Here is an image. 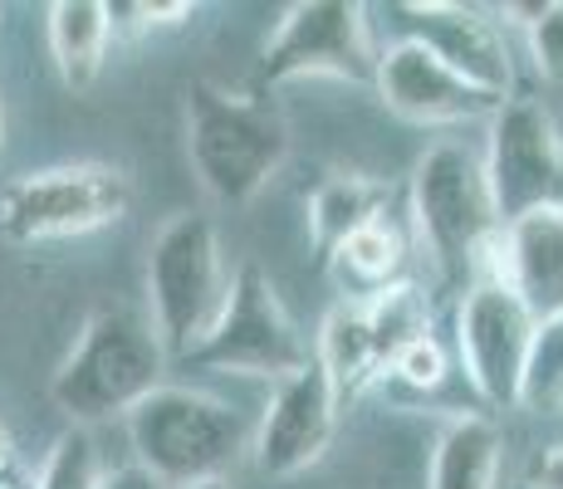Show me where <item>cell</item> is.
I'll return each instance as SVG.
<instances>
[{
  "mask_svg": "<svg viewBox=\"0 0 563 489\" xmlns=\"http://www.w3.org/2000/svg\"><path fill=\"white\" fill-rule=\"evenodd\" d=\"M187 157L206 196L251 205L289 157V123L265 93L197 79L187 89Z\"/></svg>",
  "mask_w": 563,
  "mask_h": 489,
  "instance_id": "cell-1",
  "label": "cell"
},
{
  "mask_svg": "<svg viewBox=\"0 0 563 489\" xmlns=\"http://www.w3.org/2000/svg\"><path fill=\"white\" fill-rule=\"evenodd\" d=\"M167 373V347H162L153 319H143L128 303H103L89 313L79 343L59 363L49 382V397L74 426L133 416L153 397Z\"/></svg>",
  "mask_w": 563,
  "mask_h": 489,
  "instance_id": "cell-2",
  "label": "cell"
},
{
  "mask_svg": "<svg viewBox=\"0 0 563 489\" xmlns=\"http://www.w3.org/2000/svg\"><path fill=\"white\" fill-rule=\"evenodd\" d=\"M411 225L417 241L441 269V279L465 289L485 275L495 235L505 231L495 211L485 157L465 143H437L411 167Z\"/></svg>",
  "mask_w": 563,
  "mask_h": 489,
  "instance_id": "cell-3",
  "label": "cell"
},
{
  "mask_svg": "<svg viewBox=\"0 0 563 489\" xmlns=\"http://www.w3.org/2000/svg\"><path fill=\"white\" fill-rule=\"evenodd\" d=\"M128 441L137 465L167 489L225 480V470L255 445L251 426L197 387H157L128 416Z\"/></svg>",
  "mask_w": 563,
  "mask_h": 489,
  "instance_id": "cell-4",
  "label": "cell"
},
{
  "mask_svg": "<svg viewBox=\"0 0 563 489\" xmlns=\"http://www.w3.org/2000/svg\"><path fill=\"white\" fill-rule=\"evenodd\" d=\"M225 299H231V285H225L211 215H172L147 249V303H153V329L167 357L187 363L225 313Z\"/></svg>",
  "mask_w": 563,
  "mask_h": 489,
  "instance_id": "cell-5",
  "label": "cell"
},
{
  "mask_svg": "<svg viewBox=\"0 0 563 489\" xmlns=\"http://www.w3.org/2000/svg\"><path fill=\"white\" fill-rule=\"evenodd\" d=\"M128 205H133V181L108 162H69V167L25 171V177L0 187V241H74V235L118 225Z\"/></svg>",
  "mask_w": 563,
  "mask_h": 489,
  "instance_id": "cell-6",
  "label": "cell"
},
{
  "mask_svg": "<svg viewBox=\"0 0 563 489\" xmlns=\"http://www.w3.org/2000/svg\"><path fill=\"white\" fill-rule=\"evenodd\" d=\"M313 363L305 333L295 329V319L285 313L269 275L245 259L231 279V299L225 313L216 319V329L206 333V343L187 357V367L201 373H235V377H269V382H285V377L305 373Z\"/></svg>",
  "mask_w": 563,
  "mask_h": 489,
  "instance_id": "cell-7",
  "label": "cell"
},
{
  "mask_svg": "<svg viewBox=\"0 0 563 489\" xmlns=\"http://www.w3.org/2000/svg\"><path fill=\"white\" fill-rule=\"evenodd\" d=\"M373 35H367V10L358 0H299L275 25L265 54H260V79L289 84V79H377Z\"/></svg>",
  "mask_w": 563,
  "mask_h": 489,
  "instance_id": "cell-8",
  "label": "cell"
},
{
  "mask_svg": "<svg viewBox=\"0 0 563 489\" xmlns=\"http://www.w3.org/2000/svg\"><path fill=\"white\" fill-rule=\"evenodd\" d=\"M539 319L505 279H475L456 303V357L475 397L495 411L519 407Z\"/></svg>",
  "mask_w": 563,
  "mask_h": 489,
  "instance_id": "cell-9",
  "label": "cell"
},
{
  "mask_svg": "<svg viewBox=\"0 0 563 489\" xmlns=\"http://www.w3.org/2000/svg\"><path fill=\"white\" fill-rule=\"evenodd\" d=\"M485 177H490L500 225H515L519 215L563 201V133L539 98H505L500 113L490 118Z\"/></svg>",
  "mask_w": 563,
  "mask_h": 489,
  "instance_id": "cell-10",
  "label": "cell"
},
{
  "mask_svg": "<svg viewBox=\"0 0 563 489\" xmlns=\"http://www.w3.org/2000/svg\"><path fill=\"white\" fill-rule=\"evenodd\" d=\"M373 89L387 103V113H397L402 123L417 127H461V123H481V118L490 123L505 103V98L461 79L451 64H441L417 40H397V45L383 49Z\"/></svg>",
  "mask_w": 563,
  "mask_h": 489,
  "instance_id": "cell-11",
  "label": "cell"
},
{
  "mask_svg": "<svg viewBox=\"0 0 563 489\" xmlns=\"http://www.w3.org/2000/svg\"><path fill=\"white\" fill-rule=\"evenodd\" d=\"M339 407L343 401L333 391L329 373L319 367V357L305 373L285 377L269 391V407L255 426V470L269 475V480H289V475H305L309 465H319L333 441V426H339Z\"/></svg>",
  "mask_w": 563,
  "mask_h": 489,
  "instance_id": "cell-12",
  "label": "cell"
},
{
  "mask_svg": "<svg viewBox=\"0 0 563 489\" xmlns=\"http://www.w3.org/2000/svg\"><path fill=\"white\" fill-rule=\"evenodd\" d=\"M402 25L411 30L407 40L427 45L441 64L471 79L475 89L495 93V98H515L510 84H515V64H510V49H505L500 30L495 20H485L481 10L471 5H451V0H402L397 5Z\"/></svg>",
  "mask_w": 563,
  "mask_h": 489,
  "instance_id": "cell-13",
  "label": "cell"
},
{
  "mask_svg": "<svg viewBox=\"0 0 563 489\" xmlns=\"http://www.w3.org/2000/svg\"><path fill=\"white\" fill-rule=\"evenodd\" d=\"M481 279H505L519 299L534 309V319H559L563 313V201L539 205L519 215L495 235L485 255Z\"/></svg>",
  "mask_w": 563,
  "mask_h": 489,
  "instance_id": "cell-14",
  "label": "cell"
},
{
  "mask_svg": "<svg viewBox=\"0 0 563 489\" xmlns=\"http://www.w3.org/2000/svg\"><path fill=\"white\" fill-rule=\"evenodd\" d=\"M108 40H113V25H108L103 0H54L49 5V54L69 93H89L99 84Z\"/></svg>",
  "mask_w": 563,
  "mask_h": 489,
  "instance_id": "cell-15",
  "label": "cell"
},
{
  "mask_svg": "<svg viewBox=\"0 0 563 489\" xmlns=\"http://www.w3.org/2000/svg\"><path fill=\"white\" fill-rule=\"evenodd\" d=\"M505 460V436L490 416H451L431 451V489H495Z\"/></svg>",
  "mask_w": 563,
  "mask_h": 489,
  "instance_id": "cell-16",
  "label": "cell"
},
{
  "mask_svg": "<svg viewBox=\"0 0 563 489\" xmlns=\"http://www.w3.org/2000/svg\"><path fill=\"white\" fill-rule=\"evenodd\" d=\"M313 357H319V367L329 373L339 401H353L373 377H383V357H377L373 323H367V303H358V299L333 303L319 329Z\"/></svg>",
  "mask_w": 563,
  "mask_h": 489,
  "instance_id": "cell-17",
  "label": "cell"
},
{
  "mask_svg": "<svg viewBox=\"0 0 563 489\" xmlns=\"http://www.w3.org/2000/svg\"><path fill=\"white\" fill-rule=\"evenodd\" d=\"M387 205H393V187L377 177H363V171H343V177H329L319 191L309 196V241L333 255L349 235H358L363 225L383 221Z\"/></svg>",
  "mask_w": 563,
  "mask_h": 489,
  "instance_id": "cell-18",
  "label": "cell"
},
{
  "mask_svg": "<svg viewBox=\"0 0 563 489\" xmlns=\"http://www.w3.org/2000/svg\"><path fill=\"white\" fill-rule=\"evenodd\" d=\"M367 303V323H373V338H377V357H383V373H393V363L407 353L411 343L431 338V303L427 293L407 279L397 285L377 289Z\"/></svg>",
  "mask_w": 563,
  "mask_h": 489,
  "instance_id": "cell-19",
  "label": "cell"
},
{
  "mask_svg": "<svg viewBox=\"0 0 563 489\" xmlns=\"http://www.w3.org/2000/svg\"><path fill=\"white\" fill-rule=\"evenodd\" d=\"M329 259L339 265L343 279H353V285L367 289V299H373L377 289L397 285L402 259H407V241H402V231L393 225V215H383V221L363 225L358 235H349V241L333 249Z\"/></svg>",
  "mask_w": 563,
  "mask_h": 489,
  "instance_id": "cell-20",
  "label": "cell"
},
{
  "mask_svg": "<svg viewBox=\"0 0 563 489\" xmlns=\"http://www.w3.org/2000/svg\"><path fill=\"white\" fill-rule=\"evenodd\" d=\"M519 407L525 411H563V313L539 323L534 347H529Z\"/></svg>",
  "mask_w": 563,
  "mask_h": 489,
  "instance_id": "cell-21",
  "label": "cell"
},
{
  "mask_svg": "<svg viewBox=\"0 0 563 489\" xmlns=\"http://www.w3.org/2000/svg\"><path fill=\"white\" fill-rule=\"evenodd\" d=\"M40 489H103V465L99 445L84 426H69L49 445L45 470H40Z\"/></svg>",
  "mask_w": 563,
  "mask_h": 489,
  "instance_id": "cell-22",
  "label": "cell"
},
{
  "mask_svg": "<svg viewBox=\"0 0 563 489\" xmlns=\"http://www.w3.org/2000/svg\"><path fill=\"white\" fill-rule=\"evenodd\" d=\"M191 10L197 5H187V0H172V5H162V0H108V25H113V40L133 45L157 25H181Z\"/></svg>",
  "mask_w": 563,
  "mask_h": 489,
  "instance_id": "cell-23",
  "label": "cell"
},
{
  "mask_svg": "<svg viewBox=\"0 0 563 489\" xmlns=\"http://www.w3.org/2000/svg\"><path fill=\"white\" fill-rule=\"evenodd\" d=\"M525 40H529V59H534L539 79L563 89V0H544V10L525 30Z\"/></svg>",
  "mask_w": 563,
  "mask_h": 489,
  "instance_id": "cell-24",
  "label": "cell"
},
{
  "mask_svg": "<svg viewBox=\"0 0 563 489\" xmlns=\"http://www.w3.org/2000/svg\"><path fill=\"white\" fill-rule=\"evenodd\" d=\"M393 377H397L402 387H411V391H431V387H441V377H446V347H441L437 338L411 343L407 353L393 363Z\"/></svg>",
  "mask_w": 563,
  "mask_h": 489,
  "instance_id": "cell-25",
  "label": "cell"
},
{
  "mask_svg": "<svg viewBox=\"0 0 563 489\" xmlns=\"http://www.w3.org/2000/svg\"><path fill=\"white\" fill-rule=\"evenodd\" d=\"M525 489H563V445H554V451H544V455H534Z\"/></svg>",
  "mask_w": 563,
  "mask_h": 489,
  "instance_id": "cell-26",
  "label": "cell"
},
{
  "mask_svg": "<svg viewBox=\"0 0 563 489\" xmlns=\"http://www.w3.org/2000/svg\"><path fill=\"white\" fill-rule=\"evenodd\" d=\"M103 489H167V485H162L157 480V475H147L143 470V465H118V470H108L103 475Z\"/></svg>",
  "mask_w": 563,
  "mask_h": 489,
  "instance_id": "cell-27",
  "label": "cell"
},
{
  "mask_svg": "<svg viewBox=\"0 0 563 489\" xmlns=\"http://www.w3.org/2000/svg\"><path fill=\"white\" fill-rule=\"evenodd\" d=\"M0 489H40V475L30 470V465H5V470H0Z\"/></svg>",
  "mask_w": 563,
  "mask_h": 489,
  "instance_id": "cell-28",
  "label": "cell"
},
{
  "mask_svg": "<svg viewBox=\"0 0 563 489\" xmlns=\"http://www.w3.org/2000/svg\"><path fill=\"white\" fill-rule=\"evenodd\" d=\"M5 465H15V445H10L5 426H0V470H5Z\"/></svg>",
  "mask_w": 563,
  "mask_h": 489,
  "instance_id": "cell-29",
  "label": "cell"
},
{
  "mask_svg": "<svg viewBox=\"0 0 563 489\" xmlns=\"http://www.w3.org/2000/svg\"><path fill=\"white\" fill-rule=\"evenodd\" d=\"M191 489H231V480H211V485H191Z\"/></svg>",
  "mask_w": 563,
  "mask_h": 489,
  "instance_id": "cell-30",
  "label": "cell"
},
{
  "mask_svg": "<svg viewBox=\"0 0 563 489\" xmlns=\"http://www.w3.org/2000/svg\"><path fill=\"white\" fill-rule=\"evenodd\" d=\"M0 157H5V118H0Z\"/></svg>",
  "mask_w": 563,
  "mask_h": 489,
  "instance_id": "cell-31",
  "label": "cell"
}]
</instances>
